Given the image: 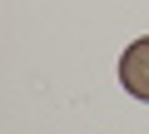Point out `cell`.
<instances>
[{"instance_id": "1", "label": "cell", "mask_w": 149, "mask_h": 134, "mask_svg": "<svg viewBox=\"0 0 149 134\" xmlns=\"http://www.w3.org/2000/svg\"><path fill=\"white\" fill-rule=\"evenodd\" d=\"M119 85L149 104V35H139L124 55H119Z\"/></svg>"}]
</instances>
